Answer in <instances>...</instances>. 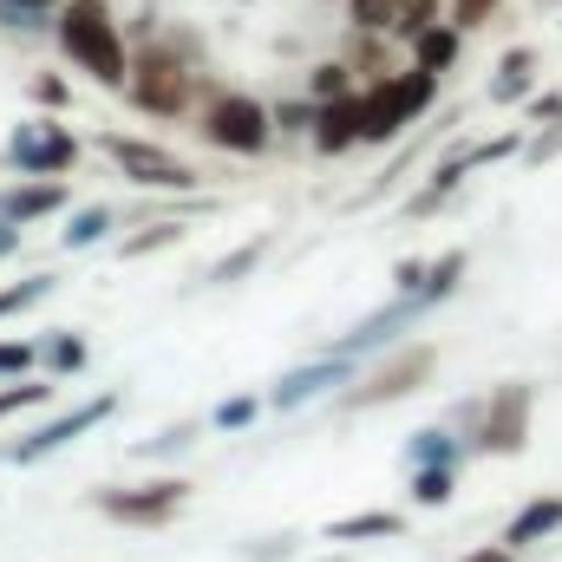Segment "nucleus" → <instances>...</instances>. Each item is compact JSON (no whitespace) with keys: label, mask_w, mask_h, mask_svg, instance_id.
Here are the masks:
<instances>
[{"label":"nucleus","mask_w":562,"mask_h":562,"mask_svg":"<svg viewBox=\"0 0 562 562\" xmlns=\"http://www.w3.org/2000/svg\"><path fill=\"white\" fill-rule=\"evenodd\" d=\"M125 79H132V99H138L144 112H157V119H177V112H183V99H190L183 66H177V59H164V53H144L138 66H125Z\"/></svg>","instance_id":"5"},{"label":"nucleus","mask_w":562,"mask_h":562,"mask_svg":"<svg viewBox=\"0 0 562 562\" xmlns=\"http://www.w3.org/2000/svg\"><path fill=\"white\" fill-rule=\"evenodd\" d=\"M13 7H33V13H40V7H53V0H13Z\"/></svg>","instance_id":"40"},{"label":"nucleus","mask_w":562,"mask_h":562,"mask_svg":"<svg viewBox=\"0 0 562 562\" xmlns=\"http://www.w3.org/2000/svg\"><path fill=\"white\" fill-rule=\"evenodd\" d=\"M458 276H464V249H451V256H438V262H431V269L419 276V294H425V301H445V294L458 288Z\"/></svg>","instance_id":"18"},{"label":"nucleus","mask_w":562,"mask_h":562,"mask_svg":"<svg viewBox=\"0 0 562 562\" xmlns=\"http://www.w3.org/2000/svg\"><path fill=\"white\" fill-rule=\"evenodd\" d=\"M413 40H419V66L425 72H445V66L458 59V33H445V26H419Z\"/></svg>","instance_id":"17"},{"label":"nucleus","mask_w":562,"mask_h":562,"mask_svg":"<svg viewBox=\"0 0 562 562\" xmlns=\"http://www.w3.org/2000/svg\"><path fill=\"white\" fill-rule=\"evenodd\" d=\"M340 380H347V353H327V360H314V367L288 373L276 393H269V406H276V413H294L301 400H314L321 386H340Z\"/></svg>","instance_id":"11"},{"label":"nucleus","mask_w":562,"mask_h":562,"mask_svg":"<svg viewBox=\"0 0 562 562\" xmlns=\"http://www.w3.org/2000/svg\"><path fill=\"white\" fill-rule=\"evenodd\" d=\"M59 46L99 79V86H125V40L105 13V0H72L59 13Z\"/></svg>","instance_id":"1"},{"label":"nucleus","mask_w":562,"mask_h":562,"mask_svg":"<svg viewBox=\"0 0 562 562\" xmlns=\"http://www.w3.org/2000/svg\"><path fill=\"white\" fill-rule=\"evenodd\" d=\"M353 26H360V33L393 26V0H353Z\"/></svg>","instance_id":"25"},{"label":"nucleus","mask_w":562,"mask_h":562,"mask_svg":"<svg viewBox=\"0 0 562 562\" xmlns=\"http://www.w3.org/2000/svg\"><path fill=\"white\" fill-rule=\"evenodd\" d=\"M105 229H112V210H105V203H92V210H79V216L66 223V249H92Z\"/></svg>","instance_id":"19"},{"label":"nucleus","mask_w":562,"mask_h":562,"mask_svg":"<svg viewBox=\"0 0 562 562\" xmlns=\"http://www.w3.org/2000/svg\"><path fill=\"white\" fill-rule=\"evenodd\" d=\"M46 288H53V276H33V281H20V288H0V321L20 314V307H33V301H46Z\"/></svg>","instance_id":"22"},{"label":"nucleus","mask_w":562,"mask_h":562,"mask_svg":"<svg viewBox=\"0 0 562 562\" xmlns=\"http://www.w3.org/2000/svg\"><path fill=\"white\" fill-rule=\"evenodd\" d=\"M59 203H66V190H59V183H20V190H7V196H0V223L26 229V223L53 216Z\"/></svg>","instance_id":"13"},{"label":"nucleus","mask_w":562,"mask_h":562,"mask_svg":"<svg viewBox=\"0 0 562 562\" xmlns=\"http://www.w3.org/2000/svg\"><path fill=\"white\" fill-rule=\"evenodd\" d=\"M413 464H458L451 431H419V438H413Z\"/></svg>","instance_id":"21"},{"label":"nucleus","mask_w":562,"mask_h":562,"mask_svg":"<svg viewBox=\"0 0 562 562\" xmlns=\"http://www.w3.org/2000/svg\"><path fill=\"white\" fill-rule=\"evenodd\" d=\"M510 150H517V138H491V144H477L464 164H497V157H510Z\"/></svg>","instance_id":"34"},{"label":"nucleus","mask_w":562,"mask_h":562,"mask_svg":"<svg viewBox=\"0 0 562 562\" xmlns=\"http://www.w3.org/2000/svg\"><path fill=\"white\" fill-rule=\"evenodd\" d=\"M530 438V386H504L491 400V413L477 425V451H497V458H517Z\"/></svg>","instance_id":"7"},{"label":"nucleus","mask_w":562,"mask_h":562,"mask_svg":"<svg viewBox=\"0 0 562 562\" xmlns=\"http://www.w3.org/2000/svg\"><path fill=\"white\" fill-rule=\"evenodd\" d=\"M177 504H183L177 477H157L144 491H99V510L119 517V524H164V517H177Z\"/></svg>","instance_id":"9"},{"label":"nucleus","mask_w":562,"mask_h":562,"mask_svg":"<svg viewBox=\"0 0 562 562\" xmlns=\"http://www.w3.org/2000/svg\"><path fill=\"white\" fill-rule=\"evenodd\" d=\"M164 243H177V223H150L144 236H132V243H125V256H150V249H164Z\"/></svg>","instance_id":"27"},{"label":"nucleus","mask_w":562,"mask_h":562,"mask_svg":"<svg viewBox=\"0 0 562 562\" xmlns=\"http://www.w3.org/2000/svg\"><path fill=\"white\" fill-rule=\"evenodd\" d=\"M419 276H425L419 262H400V281H393V288H400V294H419Z\"/></svg>","instance_id":"37"},{"label":"nucleus","mask_w":562,"mask_h":562,"mask_svg":"<svg viewBox=\"0 0 562 562\" xmlns=\"http://www.w3.org/2000/svg\"><path fill=\"white\" fill-rule=\"evenodd\" d=\"M431 92H438V72H406V79H380L367 99H360V138L367 144H386L400 125H413L425 105H431Z\"/></svg>","instance_id":"2"},{"label":"nucleus","mask_w":562,"mask_h":562,"mask_svg":"<svg viewBox=\"0 0 562 562\" xmlns=\"http://www.w3.org/2000/svg\"><path fill=\"white\" fill-rule=\"evenodd\" d=\"M425 373H431V347H406V353H393L373 380H360L353 393H347V406H386V400H406V393H419Z\"/></svg>","instance_id":"6"},{"label":"nucleus","mask_w":562,"mask_h":562,"mask_svg":"<svg viewBox=\"0 0 562 562\" xmlns=\"http://www.w3.org/2000/svg\"><path fill=\"white\" fill-rule=\"evenodd\" d=\"M13 249H20V229H13V223H0V256H13Z\"/></svg>","instance_id":"38"},{"label":"nucleus","mask_w":562,"mask_h":562,"mask_svg":"<svg viewBox=\"0 0 562 562\" xmlns=\"http://www.w3.org/2000/svg\"><path fill=\"white\" fill-rule=\"evenodd\" d=\"M530 79H537V53H530V46H510V53L497 59L491 99H497V105H510V99H524V92H530Z\"/></svg>","instance_id":"15"},{"label":"nucleus","mask_w":562,"mask_h":562,"mask_svg":"<svg viewBox=\"0 0 562 562\" xmlns=\"http://www.w3.org/2000/svg\"><path fill=\"white\" fill-rule=\"evenodd\" d=\"M7 150H13V164H20L26 177H53V170H66V164L79 157V138H72L66 125H20Z\"/></svg>","instance_id":"8"},{"label":"nucleus","mask_w":562,"mask_h":562,"mask_svg":"<svg viewBox=\"0 0 562 562\" xmlns=\"http://www.w3.org/2000/svg\"><path fill=\"white\" fill-rule=\"evenodd\" d=\"M517 550H477V557H464V562H510Z\"/></svg>","instance_id":"39"},{"label":"nucleus","mask_w":562,"mask_h":562,"mask_svg":"<svg viewBox=\"0 0 562 562\" xmlns=\"http://www.w3.org/2000/svg\"><path fill=\"white\" fill-rule=\"evenodd\" d=\"M557 150H562V112L550 119V132H537V144H530V157L543 164V157H557Z\"/></svg>","instance_id":"33"},{"label":"nucleus","mask_w":562,"mask_h":562,"mask_svg":"<svg viewBox=\"0 0 562 562\" xmlns=\"http://www.w3.org/2000/svg\"><path fill=\"white\" fill-rule=\"evenodd\" d=\"M99 419H112V400H92V406H79L72 419H53V425H40L33 438H20V445H7L0 458H7V464H33V458H46V451H59V445H72L79 431H92Z\"/></svg>","instance_id":"10"},{"label":"nucleus","mask_w":562,"mask_h":562,"mask_svg":"<svg viewBox=\"0 0 562 562\" xmlns=\"http://www.w3.org/2000/svg\"><path fill=\"white\" fill-rule=\"evenodd\" d=\"M340 92H347V66L334 59V66H321V72H314V99H340Z\"/></svg>","instance_id":"29"},{"label":"nucleus","mask_w":562,"mask_h":562,"mask_svg":"<svg viewBox=\"0 0 562 562\" xmlns=\"http://www.w3.org/2000/svg\"><path fill=\"white\" fill-rule=\"evenodd\" d=\"M40 400H46V386H7V393H0V419H7V413H26V406H40Z\"/></svg>","instance_id":"31"},{"label":"nucleus","mask_w":562,"mask_h":562,"mask_svg":"<svg viewBox=\"0 0 562 562\" xmlns=\"http://www.w3.org/2000/svg\"><path fill=\"white\" fill-rule=\"evenodd\" d=\"M314 144L327 150V157H340V150H353L360 144V99H327L321 112H314Z\"/></svg>","instance_id":"12"},{"label":"nucleus","mask_w":562,"mask_h":562,"mask_svg":"<svg viewBox=\"0 0 562 562\" xmlns=\"http://www.w3.org/2000/svg\"><path fill=\"white\" fill-rule=\"evenodd\" d=\"M400 530H406V524H400L393 510H367V517H340L327 537H334V543H367V537H400Z\"/></svg>","instance_id":"16"},{"label":"nucleus","mask_w":562,"mask_h":562,"mask_svg":"<svg viewBox=\"0 0 562 562\" xmlns=\"http://www.w3.org/2000/svg\"><path fill=\"white\" fill-rule=\"evenodd\" d=\"M557 112H562V99H557V92H537V99H530V119H537V125H550Z\"/></svg>","instance_id":"35"},{"label":"nucleus","mask_w":562,"mask_h":562,"mask_svg":"<svg viewBox=\"0 0 562 562\" xmlns=\"http://www.w3.org/2000/svg\"><path fill=\"white\" fill-rule=\"evenodd\" d=\"M393 26H400V33L431 26V0H393Z\"/></svg>","instance_id":"26"},{"label":"nucleus","mask_w":562,"mask_h":562,"mask_svg":"<svg viewBox=\"0 0 562 562\" xmlns=\"http://www.w3.org/2000/svg\"><path fill=\"white\" fill-rule=\"evenodd\" d=\"M451 497V464H413V504H445Z\"/></svg>","instance_id":"20"},{"label":"nucleus","mask_w":562,"mask_h":562,"mask_svg":"<svg viewBox=\"0 0 562 562\" xmlns=\"http://www.w3.org/2000/svg\"><path fill=\"white\" fill-rule=\"evenodd\" d=\"M256 262H262V243H249V249H236L229 262H216V269H210V281H243Z\"/></svg>","instance_id":"24"},{"label":"nucleus","mask_w":562,"mask_h":562,"mask_svg":"<svg viewBox=\"0 0 562 562\" xmlns=\"http://www.w3.org/2000/svg\"><path fill=\"white\" fill-rule=\"evenodd\" d=\"M46 360H53V373H79V367H86V340H79V334H53Z\"/></svg>","instance_id":"23"},{"label":"nucleus","mask_w":562,"mask_h":562,"mask_svg":"<svg viewBox=\"0 0 562 562\" xmlns=\"http://www.w3.org/2000/svg\"><path fill=\"white\" fill-rule=\"evenodd\" d=\"M562 524V497H537V504H524L517 517H510V530H504V550H530L537 537H550Z\"/></svg>","instance_id":"14"},{"label":"nucleus","mask_w":562,"mask_h":562,"mask_svg":"<svg viewBox=\"0 0 562 562\" xmlns=\"http://www.w3.org/2000/svg\"><path fill=\"white\" fill-rule=\"evenodd\" d=\"M491 13H497V0H451V20L458 26H484Z\"/></svg>","instance_id":"32"},{"label":"nucleus","mask_w":562,"mask_h":562,"mask_svg":"<svg viewBox=\"0 0 562 562\" xmlns=\"http://www.w3.org/2000/svg\"><path fill=\"white\" fill-rule=\"evenodd\" d=\"M307 119H314L307 105H281V112H276V125H281V132H294V125H307Z\"/></svg>","instance_id":"36"},{"label":"nucleus","mask_w":562,"mask_h":562,"mask_svg":"<svg viewBox=\"0 0 562 562\" xmlns=\"http://www.w3.org/2000/svg\"><path fill=\"white\" fill-rule=\"evenodd\" d=\"M256 413H262L256 400H223V406H216V425H223V431H243Z\"/></svg>","instance_id":"28"},{"label":"nucleus","mask_w":562,"mask_h":562,"mask_svg":"<svg viewBox=\"0 0 562 562\" xmlns=\"http://www.w3.org/2000/svg\"><path fill=\"white\" fill-rule=\"evenodd\" d=\"M105 157H112L125 177H138L144 190H196V183H203V177H196L177 150L144 144V138H119V132H105Z\"/></svg>","instance_id":"3"},{"label":"nucleus","mask_w":562,"mask_h":562,"mask_svg":"<svg viewBox=\"0 0 562 562\" xmlns=\"http://www.w3.org/2000/svg\"><path fill=\"white\" fill-rule=\"evenodd\" d=\"M203 138L216 144V150L256 157V150H269V112H262L256 99H216L210 119H203Z\"/></svg>","instance_id":"4"},{"label":"nucleus","mask_w":562,"mask_h":562,"mask_svg":"<svg viewBox=\"0 0 562 562\" xmlns=\"http://www.w3.org/2000/svg\"><path fill=\"white\" fill-rule=\"evenodd\" d=\"M26 367H33V347H26V340H0V373H13V380H20Z\"/></svg>","instance_id":"30"}]
</instances>
